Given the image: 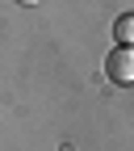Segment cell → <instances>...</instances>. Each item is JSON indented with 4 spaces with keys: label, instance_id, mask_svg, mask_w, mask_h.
I'll use <instances>...</instances> for the list:
<instances>
[{
    "label": "cell",
    "instance_id": "obj_1",
    "mask_svg": "<svg viewBox=\"0 0 134 151\" xmlns=\"http://www.w3.org/2000/svg\"><path fill=\"white\" fill-rule=\"evenodd\" d=\"M105 76H109L113 84L130 88L134 84V46H113L105 55Z\"/></svg>",
    "mask_w": 134,
    "mask_h": 151
},
{
    "label": "cell",
    "instance_id": "obj_2",
    "mask_svg": "<svg viewBox=\"0 0 134 151\" xmlns=\"http://www.w3.org/2000/svg\"><path fill=\"white\" fill-rule=\"evenodd\" d=\"M113 42L134 46V13H122L118 21H113Z\"/></svg>",
    "mask_w": 134,
    "mask_h": 151
},
{
    "label": "cell",
    "instance_id": "obj_3",
    "mask_svg": "<svg viewBox=\"0 0 134 151\" xmlns=\"http://www.w3.org/2000/svg\"><path fill=\"white\" fill-rule=\"evenodd\" d=\"M25 4H29V0H25Z\"/></svg>",
    "mask_w": 134,
    "mask_h": 151
}]
</instances>
